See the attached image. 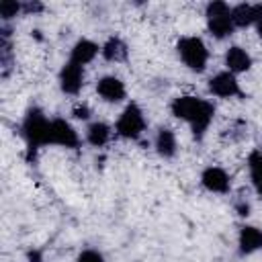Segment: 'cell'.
Wrapping results in <instances>:
<instances>
[{"label":"cell","instance_id":"4","mask_svg":"<svg viewBox=\"0 0 262 262\" xmlns=\"http://www.w3.org/2000/svg\"><path fill=\"white\" fill-rule=\"evenodd\" d=\"M178 53H180L182 61L190 70H194V72H203L205 66H207V59H209L207 47H205V43L199 37H184V39H180Z\"/></svg>","mask_w":262,"mask_h":262},{"label":"cell","instance_id":"11","mask_svg":"<svg viewBox=\"0 0 262 262\" xmlns=\"http://www.w3.org/2000/svg\"><path fill=\"white\" fill-rule=\"evenodd\" d=\"M260 248H262V231L258 227H252V225L242 227V231H239V250L244 254H252Z\"/></svg>","mask_w":262,"mask_h":262},{"label":"cell","instance_id":"19","mask_svg":"<svg viewBox=\"0 0 262 262\" xmlns=\"http://www.w3.org/2000/svg\"><path fill=\"white\" fill-rule=\"evenodd\" d=\"M18 4L16 2H12V0H4L2 4H0V14L4 16V18H12V16H16V12H18Z\"/></svg>","mask_w":262,"mask_h":262},{"label":"cell","instance_id":"12","mask_svg":"<svg viewBox=\"0 0 262 262\" xmlns=\"http://www.w3.org/2000/svg\"><path fill=\"white\" fill-rule=\"evenodd\" d=\"M96 53H98V45L92 43V41H88V39H82V41H78V43L74 45V49H72V59H70V61H74V63H78V66H84V63L92 61Z\"/></svg>","mask_w":262,"mask_h":262},{"label":"cell","instance_id":"21","mask_svg":"<svg viewBox=\"0 0 262 262\" xmlns=\"http://www.w3.org/2000/svg\"><path fill=\"white\" fill-rule=\"evenodd\" d=\"M74 115H76V119H88V117H90L86 106H78V108L74 111Z\"/></svg>","mask_w":262,"mask_h":262},{"label":"cell","instance_id":"10","mask_svg":"<svg viewBox=\"0 0 262 262\" xmlns=\"http://www.w3.org/2000/svg\"><path fill=\"white\" fill-rule=\"evenodd\" d=\"M201 182L211 192H227L229 190V176L225 174V170L215 168V166H211V168H207L203 172Z\"/></svg>","mask_w":262,"mask_h":262},{"label":"cell","instance_id":"22","mask_svg":"<svg viewBox=\"0 0 262 262\" xmlns=\"http://www.w3.org/2000/svg\"><path fill=\"white\" fill-rule=\"evenodd\" d=\"M256 27H258V33H260V37H262V18L256 23Z\"/></svg>","mask_w":262,"mask_h":262},{"label":"cell","instance_id":"15","mask_svg":"<svg viewBox=\"0 0 262 262\" xmlns=\"http://www.w3.org/2000/svg\"><path fill=\"white\" fill-rule=\"evenodd\" d=\"M231 18L235 27H248L252 23H256V10L254 4H239L235 8H231Z\"/></svg>","mask_w":262,"mask_h":262},{"label":"cell","instance_id":"2","mask_svg":"<svg viewBox=\"0 0 262 262\" xmlns=\"http://www.w3.org/2000/svg\"><path fill=\"white\" fill-rule=\"evenodd\" d=\"M23 135L31 147L51 143V121H47L41 111H29L23 123Z\"/></svg>","mask_w":262,"mask_h":262},{"label":"cell","instance_id":"14","mask_svg":"<svg viewBox=\"0 0 262 262\" xmlns=\"http://www.w3.org/2000/svg\"><path fill=\"white\" fill-rule=\"evenodd\" d=\"M156 149L164 158L174 156V151H176V139H174V133L170 129H160V133L156 137Z\"/></svg>","mask_w":262,"mask_h":262},{"label":"cell","instance_id":"8","mask_svg":"<svg viewBox=\"0 0 262 262\" xmlns=\"http://www.w3.org/2000/svg\"><path fill=\"white\" fill-rule=\"evenodd\" d=\"M51 143L63 145V147H76L78 145V133L74 127L63 121V119H53L51 121Z\"/></svg>","mask_w":262,"mask_h":262},{"label":"cell","instance_id":"13","mask_svg":"<svg viewBox=\"0 0 262 262\" xmlns=\"http://www.w3.org/2000/svg\"><path fill=\"white\" fill-rule=\"evenodd\" d=\"M225 63L231 72H246L252 66V57L242 47H229V51L225 53Z\"/></svg>","mask_w":262,"mask_h":262},{"label":"cell","instance_id":"20","mask_svg":"<svg viewBox=\"0 0 262 262\" xmlns=\"http://www.w3.org/2000/svg\"><path fill=\"white\" fill-rule=\"evenodd\" d=\"M78 262H102V256L94 250H86L78 256Z\"/></svg>","mask_w":262,"mask_h":262},{"label":"cell","instance_id":"6","mask_svg":"<svg viewBox=\"0 0 262 262\" xmlns=\"http://www.w3.org/2000/svg\"><path fill=\"white\" fill-rule=\"evenodd\" d=\"M209 90L215 96L229 98V96L239 94V84H237V80H235V76L231 72H221V74H217V76H213L209 80Z\"/></svg>","mask_w":262,"mask_h":262},{"label":"cell","instance_id":"1","mask_svg":"<svg viewBox=\"0 0 262 262\" xmlns=\"http://www.w3.org/2000/svg\"><path fill=\"white\" fill-rule=\"evenodd\" d=\"M172 115H176L178 119H184L190 123L194 135H203L205 129L209 127V123L213 121L215 108L211 102L196 98V96H178L172 102Z\"/></svg>","mask_w":262,"mask_h":262},{"label":"cell","instance_id":"17","mask_svg":"<svg viewBox=\"0 0 262 262\" xmlns=\"http://www.w3.org/2000/svg\"><path fill=\"white\" fill-rule=\"evenodd\" d=\"M86 135H88V141L92 145H104L108 141V137H111V129L104 123H92L88 127V133Z\"/></svg>","mask_w":262,"mask_h":262},{"label":"cell","instance_id":"3","mask_svg":"<svg viewBox=\"0 0 262 262\" xmlns=\"http://www.w3.org/2000/svg\"><path fill=\"white\" fill-rule=\"evenodd\" d=\"M207 25H209V31L217 39H223V37L231 35L235 25H233L229 6L225 2H211L207 6Z\"/></svg>","mask_w":262,"mask_h":262},{"label":"cell","instance_id":"18","mask_svg":"<svg viewBox=\"0 0 262 262\" xmlns=\"http://www.w3.org/2000/svg\"><path fill=\"white\" fill-rule=\"evenodd\" d=\"M250 172H252V180L256 190L262 194V154H254L250 158Z\"/></svg>","mask_w":262,"mask_h":262},{"label":"cell","instance_id":"16","mask_svg":"<svg viewBox=\"0 0 262 262\" xmlns=\"http://www.w3.org/2000/svg\"><path fill=\"white\" fill-rule=\"evenodd\" d=\"M102 55H104L108 61H119V59H123V57L127 55V49H125V45H123L121 39L113 37V39H108V41L104 43Z\"/></svg>","mask_w":262,"mask_h":262},{"label":"cell","instance_id":"5","mask_svg":"<svg viewBox=\"0 0 262 262\" xmlns=\"http://www.w3.org/2000/svg\"><path fill=\"white\" fill-rule=\"evenodd\" d=\"M143 127H145L143 113L139 111L137 104H129V106L123 111V115L119 117V121H117V133H119L121 137H127V139L139 137L141 131H143Z\"/></svg>","mask_w":262,"mask_h":262},{"label":"cell","instance_id":"7","mask_svg":"<svg viewBox=\"0 0 262 262\" xmlns=\"http://www.w3.org/2000/svg\"><path fill=\"white\" fill-rule=\"evenodd\" d=\"M82 82H84L82 66H78V63H74V61H68V63L61 68V74H59L61 90L68 92V94H76V92L82 88Z\"/></svg>","mask_w":262,"mask_h":262},{"label":"cell","instance_id":"9","mask_svg":"<svg viewBox=\"0 0 262 262\" xmlns=\"http://www.w3.org/2000/svg\"><path fill=\"white\" fill-rule=\"evenodd\" d=\"M98 94L106 100V102H119L125 98V84L115 78V76H104L98 80V86H96Z\"/></svg>","mask_w":262,"mask_h":262}]
</instances>
